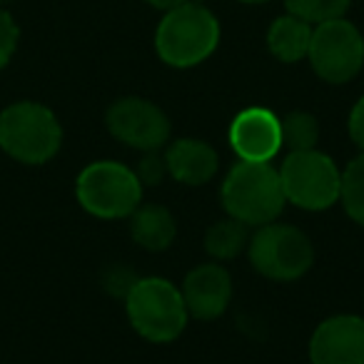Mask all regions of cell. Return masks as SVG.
I'll list each match as a JSON object with an SVG mask.
<instances>
[{"instance_id":"cell-20","label":"cell","mask_w":364,"mask_h":364,"mask_svg":"<svg viewBox=\"0 0 364 364\" xmlns=\"http://www.w3.org/2000/svg\"><path fill=\"white\" fill-rule=\"evenodd\" d=\"M137 180L142 182V188H152V185H160L167 175V162L162 155L155 152H145L140 162H137V170H135Z\"/></svg>"},{"instance_id":"cell-17","label":"cell","mask_w":364,"mask_h":364,"mask_svg":"<svg viewBox=\"0 0 364 364\" xmlns=\"http://www.w3.org/2000/svg\"><path fill=\"white\" fill-rule=\"evenodd\" d=\"M279 127H282V147L289 152H302L314 150L319 142V122L312 112L292 110L284 117H279Z\"/></svg>"},{"instance_id":"cell-16","label":"cell","mask_w":364,"mask_h":364,"mask_svg":"<svg viewBox=\"0 0 364 364\" xmlns=\"http://www.w3.org/2000/svg\"><path fill=\"white\" fill-rule=\"evenodd\" d=\"M250 242V228L235 218H225L215 223L213 228L205 232V250L213 255L215 259H232L237 257L242 250H247Z\"/></svg>"},{"instance_id":"cell-22","label":"cell","mask_w":364,"mask_h":364,"mask_svg":"<svg viewBox=\"0 0 364 364\" xmlns=\"http://www.w3.org/2000/svg\"><path fill=\"white\" fill-rule=\"evenodd\" d=\"M137 279H140V277H135L130 269L115 267V269H110V272H107L105 284H107V289H110L112 294H117V297H127V292H130L132 284H135Z\"/></svg>"},{"instance_id":"cell-14","label":"cell","mask_w":364,"mask_h":364,"mask_svg":"<svg viewBox=\"0 0 364 364\" xmlns=\"http://www.w3.org/2000/svg\"><path fill=\"white\" fill-rule=\"evenodd\" d=\"M130 235L147 252H162L175 242V218L162 205H140L130 215Z\"/></svg>"},{"instance_id":"cell-13","label":"cell","mask_w":364,"mask_h":364,"mask_svg":"<svg viewBox=\"0 0 364 364\" xmlns=\"http://www.w3.org/2000/svg\"><path fill=\"white\" fill-rule=\"evenodd\" d=\"M167 175L188 188H200L218 175L220 157L215 147L198 137H185L175 140L165 152Z\"/></svg>"},{"instance_id":"cell-4","label":"cell","mask_w":364,"mask_h":364,"mask_svg":"<svg viewBox=\"0 0 364 364\" xmlns=\"http://www.w3.org/2000/svg\"><path fill=\"white\" fill-rule=\"evenodd\" d=\"M127 319L142 339L155 344L175 342L188 327V307L180 287L162 277H140L125 297Z\"/></svg>"},{"instance_id":"cell-23","label":"cell","mask_w":364,"mask_h":364,"mask_svg":"<svg viewBox=\"0 0 364 364\" xmlns=\"http://www.w3.org/2000/svg\"><path fill=\"white\" fill-rule=\"evenodd\" d=\"M347 130L352 142L364 152V95L354 102L352 112H349V120H347Z\"/></svg>"},{"instance_id":"cell-25","label":"cell","mask_w":364,"mask_h":364,"mask_svg":"<svg viewBox=\"0 0 364 364\" xmlns=\"http://www.w3.org/2000/svg\"><path fill=\"white\" fill-rule=\"evenodd\" d=\"M237 3H247V6H262V3H269V0H237Z\"/></svg>"},{"instance_id":"cell-5","label":"cell","mask_w":364,"mask_h":364,"mask_svg":"<svg viewBox=\"0 0 364 364\" xmlns=\"http://www.w3.org/2000/svg\"><path fill=\"white\" fill-rule=\"evenodd\" d=\"M75 198L92 218L122 220L142 205V182L122 162L97 160L77 175Z\"/></svg>"},{"instance_id":"cell-6","label":"cell","mask_w":364,"mask_h":364,"mask_svg":"<svg viewBox=\"0 0 364 364\" xmlns=\"http://www.w3.org/2000/svg\"><path fill=\"white\" fill-rule=\"evenodd\" d=\"M282 182L284 200L307 213L332 208L339 203L342 190V170L329 155L314 150L287 152L284 162L277 167Z\"/></svg>"},{"instance_id":"cell-1","label":"cell","mask_w":364,"mask_h":364,"mask_svg":"<svg viewBox=\"0 0 364 364\" xmlns=\"http://www.w3.org/2000/svg\"><path fill=\"white\" fill-rule=\"evenodd\" d=\"M220 43V21L195 0L162 16L155 31V50L165 65L188 70L205 63Z\"/></svg>"},{"instance_id":"cell-15","label":"cell","mask_w":364,"mask_h":364,"mask_svg":"<svg viewBox=\"0 0 364 364\" xmlns=\"http://www.w3.org/2000/svg\"><path fill=\"white\" fill-rule=\"evenodd\" d=\"M312 28L302 18L284 13L269 26L267 31V48L279 63H299L307 58L309 41H312Z\"/></svg>"},{"instance_id":"cell-24","label":"cell","mask_w":364,"mask_h":364,"mask_svg":"<svg viewBox=\"0 0 364 364\" xmlns=\"http://www.w3.org/2000/svg\"><path fill=\"white\" fill-rule=\"evenodd\" d=\"M147 6H152V8H157V11H162V13H167V11H172V8H177V6H185V3H190V0H145Z\"/></svg>"},{"instance_id":"cell-21","label":"cell","mask_w":364,"mask_h":364,"mask_svg":"<svg viewBox=\"0 0 364 364\" xmlns=\"http://www.w3.org/2000/svg\"><path fill=\"white\" fill-rule=\"evenodd\" d=\"M18 38H21V31H18L16 21L11 18V13H6L0 8V70L16 55Z\"/></svg>"},{"instance_id":"cell-11","label":"cell","mask_w":364,"mask_h":364,"mask_svg":"<svg viewBox=\"0 0 364 364\" xmlns=\"http://www.w3.org/2000/svg\"><path fill=\"white\" fill-rule=\"evenodd\" d=\"M230 145L245 162H269L282 150L279 117L267 107H247L230 125Z\"/></svg>"},{"instance_id":"cell-8","label":"cell","mask_w":364,"mask_h":364,"mask_svg":"<svg viewBox=\"0 0 364 364\" xmlns=\"http://www.w3.org/2000/svg\"><path fill=\"white\" fill-rule=\"evenodd\" d=\"M307 60L319 80L344 85L364 68V36L347 18L319 23L312 28Z\"/></svg>"},{"instance_id":"cell-3","label":"cell","mask_w":364,"mask_h":364,"mask_svg":"<svg viewBox=\"0 0 364 364\" xmlns=\"http://www.w3.org/2000/svg\"><path fill=\"white\" fill-rule=\"evenodd\" d=\"M63 125L48 105L21 100L0 112V147L23 165H46L60 152Z\"/></svg>"},{"instance_id":"cell-9","label":"cell","mask_w":364,"mask_h":364,"mask_svg":"<svg viewBox=\"0 0 364 364\" xmlns=\"http://www.w3.org/2000/svg\"><path fill=\"white\" fill-rule=\"evenodd\" d=\"M107 130L122 145L142 152H155L170 137V117L160 105L145 97H120L107 107Z\"/></svg>"},{"instance_id":"cell-18","label":"cell","mask_w":364,"mask_h":364,"mask_svg":"<svg viewBox=\"0 0 364 364\" xmlns=\"http://www.w3.org/2000/svg\"><path fill=\"white\" fill-rule=\"evenodd\" d=\"M339 203L344 205V213L364 228V152H359L342 172Z\"/></svg>"},{"instance_id":"cell-19","label":"cell","mask_w":364,"mask_h":364,"mask_svg":"<svg viewBox=\"0 0 364 364\" xmlns=\"http://www.w3.org/2000/svg\"><path fill=\"white\" fill-rule=\"evenodd\" d=\"M349 3L352 0H284V8L309 26H319V23L334 21V18H344Z\"/></svg>"},{"instance_id":"cell-2","label":"cell","mask_w":364,"mask_h":364,"mask_svg":"<svg viewBox=\"0 0 364 364\" xmlns=\"http://www.w3.org/2000/svg\"><path fill=\"white\" fill-rule=\"evenodd\" d=\"M220 198H223L225 213L247 228H262L274 223L287 203L277 167H272L269 162L245 160H240L228 172Z\"/></svg>"},{"instance_id":"cell-26","label":"cell","mask_w":364,"mask_h":364,"mask_svg":"<svg viewBox=\"0 0 364 364\" xmlns=\"http://www.w3.org/2000/svg\"><path fill=\"white\" fill-rule=\"evenodd\" d=\"M0 3H6V0H0Z\"/></svg>"},{"instance_id":"cell-7","label":"cell","mask_w":364,"mask_h":364,"mask_svg":"<svg viewBox=\"0 0 364 364\" xmlns=\"http://www.w3.org/2000/svg\"><path fill=\"white\" fill-rule=\"evenodd\" d=\"M247 255L252 267L274 282H292L309 272L314 262L312 240L292 225L269 223L250 237Z\"/></svg>"},{"instance_id":"cell-10","label":"cell","mask_w":364,"mask_h":364,"mask_svg":"<svg viewBox=\"0 0 364 364\" xmlns=\"http://www.w3.org/2000/svg\"><path fill=\"white\" fill-rule=\"evenodd\" d=\"M312 364H364V319L334 314L317 324L309 339Z\"/></svg>"},{"instance_id":"cell-12","label":"cell","mask_w":364,"mask_h":364,"mask_svg":"<svg viewBox=\"0 0 364 364\" xmlns=\"http://www.w3.org/2000/svg\"><path fill=\"white\" fill-rule=\"evenodd\" d=\"M185 307L198 319H218L232 297V277L218 262L198 264L180 287Z\"/></svg>"}]
</instances>
